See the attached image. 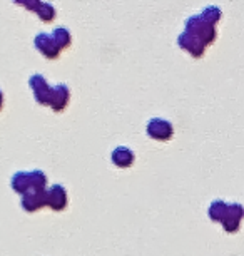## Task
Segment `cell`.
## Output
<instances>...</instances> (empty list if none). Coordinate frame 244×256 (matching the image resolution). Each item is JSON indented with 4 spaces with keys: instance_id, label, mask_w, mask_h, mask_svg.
Returning a JSON list of instances; mask_svg holds the SVG:
<instances>
[{
    "instance_id": "cell-1",
    "label": "cell",
    "mask_w": 244,
    "mask_h": 256,
    "mask_svg": "<svg viewBox=\"0 0 244 256\" xmlns=\"http://www.w3.org/2000/svg\"><path fill=\"white\" fill-rule=\"evenodd\" d=\"M186 32L194 36L196 38H199L204 46L211 44V42L216 38V30H214V26L209 24L203 16H194L191 17L188 24H186Z\"/></svg>"
},
{
    "instance_id": "cell-2",
    "label": "cell",
    "mask_w": 244,
    "mask_h": 256,
    "mask_svg": "<svg viewBox=\"0 0 244 256\" xmlns=\"http://www.w3.org/2000/svg\"><path fill=\"white\" fill-rule=\"evenodd\" d=\"M243 216H244V208L241 204H238V202L228 204L226 216H224V220H223L224 230L229 231V233H234V231H238L239 223H241Z\"/></svg>"
},
{
    "instance_id": "cell-3",
    "label": "cell",
    "mask_w": 244,
    "mask_h": 256,
    "mask_svg": "<svg viewBox=\"0 0 244 256\" xmlns=\"http://www.w3.org/2000/svg\"><path fill=\"white\" fill-rule=\"evenodd\" d=\"M147 134L152 139H159V141H166L172 136V126L164 119H152L147 124Z\"/></svg>"
},
{
    "instance_id": "cell-4",
    "label": "cell",
    "mask_w": 244,
    "mask_h": 256,
    "mask_svg": "<svg viewBox=\"0 0 244 256\" xmlns=\"http://www.w3.org/2000/svg\"><path fill=\"white\" fill-rule=\"evenodd\" d=\"M30 88L33 89V92H35V99L39 100L40 104H49L50 102L52 89L49 88V84H47L42 76H32Z\"/></svg>"
},
{
    "instance_id": "cell-5",
    "label": "cell",
    "mask_w": 244,
    "mask_h": 256,
    "mask_svg": "<svg viewBox=\"0 0 244 256\" xmlns=\"http://www.w3.org/2000/svg\"><path fill=\"white\" fill-rule=\"evenodd\" d=\"M47 204V194L44 191H37V190H30L27 191L22 198V206L25 208L27 211H35L39 208Z\"/></svg>"
},
{
    "instance_id": "cell-6",
    "label": "cell",
    "mask_w": 244,
    "mask_h": 256,
    "mask_svg": "<svg viewBox=\"0 0 244 256\" xmlns=\"http://www.w3.org/2000/svg\"><path fill=\"white\" fill-rule=\"evenodd\" d=\"M35 46H37V49L45 57H49V59H55L60 52L52 36H47V34H39V36L35 37Z\"/></svg>"
},
{
    "instance_id": "cell-7",
    "label": "cell",
    "mask_w": 244,
    "mask_h": 256,
    "mask_svg": "<svg viewBox=\"0 0 244 256\" xmlns=\"http://www.w3.org/2000/svg\"><path fill=\"white\" fill-rule=\"evenodd\" d=\"M69 102V89L64 84H59L55 88H52V94H50V102L54 110H62Z\"/></svg>"
},
{
    "instance_id": "cell-8",
    "label": "cell",
    "mask_w": 244,
    "mask_h": 256,
    "mask_svg": "<svg viewBox=\"0 0 244 256\" xmlns=\"http://www.w3.org/2000/svg\"><path fill=\"white\" fill-rule=\"evenodd\" d=\"M179 46L183 47V49H186L188 52H191L194 57H201L204 52V44L199 40V38H196L194 36H191V34L184 32L183 36L179 37Z\"/></svg>"
},
{
    "instance_id": "cell-9",
    "label": "cell",
    "mask_w": 244,
    "mask_h": 256,
    "mask_svg": "<svg viewBox=\"0 0 244 256\" xmlns=\"http://www.w3.org/2000/svg\"><path fill=\"white\" fill-rule=\"evenodd\" d=\"M47 204L54 210H62L67 204V194L62 186H52V190L47 192Z\"/></svg>"
},
{
    "instance_id": "cell-10",
    "label": "cell",
    "mask_w": 244,
    "mask_h": 256,
    "mask_svg": "<svg viewBox=\"0 0 244 256\" xmlns=\"http://www.w3.org/2000/svg\"><path fill=\"white\" fill-rule=\"evenodd\" d=\"M112 162L119 168H127L134 162V154L127 148H117L112 152Z\"/></svg>"
},
{
    "instance_id": "cell-11",
    "label": "cell",
    "mask_w": 244,
    "mask_h": 256,
    "mask_svg": "<svg viewBox=\"0 0 244 256\" xmlns=\"http://www.w3.org/2000/svg\"><path fill=\"white\" fill-rule=\"evenodd\" d=\"M12 188L18 192L25 194L27 191L32 190V180H30V172H17L12 180Z\"/></svg>"
},
{
    "instance_id": "cell-12",
    "label": "cell",
    "mask_w": 244,
    "mask_h": 256,
    "mask_svg": "<svg viewBox=\"0 0 244 256\" xmlns=\"http://www.w3.org/2000/svg\"><path fill=\"white\" fill-rule=\"evenodd\" d=\"M226 211H228V202L224 201H214L211 208H209V216H211V220L214 221H221L224 220V216H226Z\"/></svg>"
},
{
    "instance_id": "cell-13",
    "label": "cell",
    "mask_w": 244,
    "mask_h": 256,
    "mask_svg": "<svg viewBox=\"0 0 244 256\" xmlns=\"http://www.w3.org/2000/svg\"><path fill=\"white\" fill-rule=\"evenodd\" d=\"M52 38H54L59 49H65V47L70 46V34L65 28H55L54 34H52Z\"/></svg>"
},
{
    "instance_id": "cell-14",
    "label": "cell",
    "mask_w": 244,
    "mask_h": 256,
    "mask_svg": "<svg viewBox=\"0 0 244 256\" xmlns=\"http://www.w3.org/2000/svg\"><path fill=\"white\" fill-rule=\"evenodd\" d=\"M30 180H32V190L37 191H44V188L47 184V178L42 171H32L30 172Z\"/></svg>"
},
{
    "instance_id": "cell-15",
    "label": "cell",
    "mask_w": 244,
    "mask_h": 256,
    "mask_svg": "<svg viewBox=\"0 0 244 256\" xmlns=\"http://www.w3.org/2000/svg\"><path fill=\"white\" fill-rule=\"evenodd\" d=\"M35 12L39 14V16L44 18V20H52V18L55 17L54 7L49 6V4H45V2H39V7H37Z\"/></svg>"
},
{
    "instance_id": "cell-16",
    "label": "cell",
    "mask_w": 244,
    "mask_h": 256,
    "mask_svg": "<svg viewBox=\"0 0 244 256\" xmlns=\"http://www.w3.org/2000/svg\"><path fill=\"white\" fill-rule=\"evenodd\" d=\"M201 16H203L209 24H213V26H214V24L221 18V10L216 8V7H209V8H204V12L201 14Z\"/></svg>"
},
{
    "instance_id": "cell-17",
    "label": "cell",
    "mask_w": 244,
    "mask_h": 256,
    "mask_svg": "<svg viewBox=\"0 0 244 256\" xmlns=\"http://www.w3.org/2000/svg\"><path fill=\"white\" fill-rule=\"evenodd\" d=\"M2 100H3V98H2V92H0V109H2Z\"/></svg>"
}]
</instances>
